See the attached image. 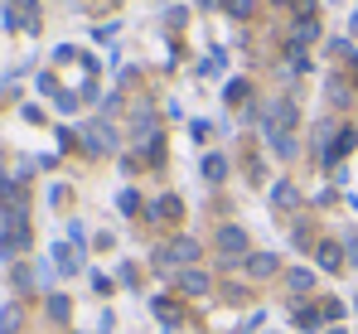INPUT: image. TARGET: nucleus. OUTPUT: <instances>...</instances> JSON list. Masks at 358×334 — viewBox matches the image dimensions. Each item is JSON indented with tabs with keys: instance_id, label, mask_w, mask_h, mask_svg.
<instances>
[{
	"instance_id": "nucleus-12",
	"label": "nucleus",
	"mask_w": 358,
	"mask_h": 334,
	"mask_svg": "<svg viewBox=\"0 0 358 334\" xmlns=\"http://www.w3.org/2000/svg\"><path fill=\"white\" fill-rule=\"evenodd\" d=\"M68 310H73L68 295H49V315H54V320H68Z\"/></svg>"
},
{
	"instance_id": "nucleus-10",
	"label": "nucleus",
	"mask_w": 358,
	"mask_h": 334,
	"mask_svg": "<svg viewBox=\"0 0 358 334\" xmlns=\"http://www.w3.org/2000/svg\"><path fill=\"white\" fill-rule=\"evenodd\" d=\"M54 262H59V272H78V257H73V247H68V242L54 247Z\"/></svg>"
},
{
	"instance_id": "nucleus-3",
	"label": "nucleus",
	"mask_w": 358,
	"mask_h": 334,
	"mask_svg": "<svg viewBox=\"0 0 358 334\" xmlns=\"http://www.w3.org/2000/svg\"><path fill=\"white\" fill-rule=\"evenodd\" d=\"M83 141H87V151H92V155H102V151H112V146H117V136H112V126H107V121H87Z\"/></svg>"
},
{
	"instance_id": "nucleus-19",
	"label": "nucleus",
	"mask_w": 358,
	"mask_h": 334,
	"mask_svg": "<svg viewBox=\"0 0 358 334\" xmlns=\"http://www.w3.org/2000/svg\"><path fill=\"white\" fill-rule=\"evenodd\" d=\"M349 257H354V267H358V237H354V242H349Z\"/></svg>"
},
{
	"instance_id": "nucleus-6",
	"label": "nucleus",
	"mask_w": 358,
	"mask_h": 334,
	"mask_svg": "<svg viewBox=\"0 0 358 334\" xmlns=\"http://www.w3.org/2000/svg\"><path fill=\"white\" fill-rule=\"evenodd\" d=\"M179 291H184V295H203V291H208V277H203V272H184V277H179Z\"/></svg>"
},
{
	"instance_id": "nucleus-17",
	"label": "nucleus",
	"mask_w": 358,
	"mask_h": 334,
	"mask_svg": "<svg viewBox=\"0 0 358 334\" xmlns=\"http://www.w3.org/2000/svg\"><path fill=\"white\" fill-rule=\"evenodd\" d=\"M296 15L300 20H315V0H296Z\"/></svg>"
},
{
	"instance_id": "nucleus-4",
	"label": "nucleus",
	"mask_w": 358,
	"mask_h": 334,
	"mask_svg": "<svg viewBox=\"0 0 358 334\" xmlns=\"http://www.w3.org/2000/svg\"><path fill=\"white\" fill-rule=\"evenodd\" d=\"M218 247H223V252H228V262H233V252H242V247H247L242 228H223V232H218Z\"/></svg>"
},
{
	"instance_id": "nucleus-18",
	"label": "nucleus",
	"mask_w": 358,
	"mask_h": 334,
	"mask_svg": "<svg viewBox=\"0 0 358 334\" xmlns=\"http://www.w3.org/2000/svg\"><path fill=\"white\" fill-rule=\"evenodd\" d=\"M247 97V83H228V102H242Z\"/></svg>"
},
{
	"instance_id": "nucleus-16",
	"label": "nucleus",
	"mask_w": 358,
	"mask_h": 334,
	"mask_svg": "<svg viewBox=\"0 0 358 334\" xmlns=\"http://www.w3.org/2000/svg\"><path fill=\"white\" fill-rule=\"evenodd\" d=\"M136 209H141V199H136V194L126 189V194H121V214H136Z\"/></svg>"
},
{
	"instance_id": "nucleus-1",
	"label": "nucleus",
	"mask_w": 358,
	"mask_h": 334,
	"mask_svg": "<svg viewBox=\"0 0 358 334\" xmlns=\"http://www.w3.org/2000/svg\"><path fill=\"white\" fill-rule=\"evenodd\" d=\"M5 25L10 29H39V0H5Z\"/></svg>"
},
{
	"instance_id": "nucleus-20",
	"label": "nucleus",
	"mask_w": 358,
	"mask_h": 334,
	"mask_svg": "<svg viewBox=\"0 0 358 334\" xmlns=\"http://www.w3.org/2000/svg\"><path fill=\"white\" fill-rule=\"evenodd\" d=\"M354 34H358V10H354Z\"/></svg>"
},
{
	"instance_id": "nucleus-11",
	"label": "nucleus",
	"mask_w": 358,
	"mask_h": 334,
	"mask_svg": "<svg viewBox=\"0 0 358 334\" xmlns=\"http://www.w3.org/2000/svg\"><path fill=\"white\" fill-rule=\"evenodd\" d=\"M203 174H208V179H223V174H228V160H223V155H208V160H203Z\"/></svg>"
},
{
	"instance_id": "nucleus-15",
	"label": "nucleus",
	"mask_w": 358,
	"mask_h": 334,
	"mask_svg": "<svg viewBox=\"0 0 358 334\" xmlns=\"http://www.w3.org/2000/svg\"><path fill=\"white\" fill-rule=\"evenodd\" d=\"M276 204H286V209H291V204H296V189H291V184H276Z\"/></svg>"
},
{
	"instance_id": "nucleus-14",
	"label": "nucleus",
	"mask_w": 358,
	"mask_h": 334,
	"mask_svg": "<svg viewBox=\"0 0 358 334\" xmlns=\"http://www.w3.org/2000/svg\"><path fill=\"white\" fill-rule=\"evenodd\" d=\"M15 286L29 291V286H34V272H29V267H15Z\"/></svg>"
},
{
	"instance_id": "nucleus-7",
	"label": "nucleus",
	"mask_w": 358,
	"mask_h": 334,
	"mask_svg": "<svg viewBox=\"0 0 358 334\" xmlns=\"http://www.w3.org/2000/svg\"><path fill=\"white\" fill-rule=\"evenodd\" d=\"M247 272H252V277H271V272H276V257H271V252H257V257H247Z\"/></svg>"
},
{
	"instance_id": "nucleus-21",
	"label": "nucleus",
	"mask_w": 358,
	"mask_h": 334,
	"mask_svg": "<svg viewBox=\"0 0 358 334\" xmlns=\"http://www.w3.org/2000/svg\"><path fill=\"white\" fill-rule=\"evenodd\" d=\"M276 5H286V0H276Z\"/></svg>"
},
{
	"instance_id": "nucleus-13",
	"label": "nucleus",
	"mask_w": 358,
	"mask_h": 334,
	"mask_svg": "<svg viewBox=\"0 0 358 334\" xmlns=\"http://www.w3.org/2000/svg\"><path fill=\"white\" fill-rule=\"evenodd\" d=\"M310 286H315L310 272H291V291H310Z\"/></svg>"
},
{
	"instance_id": "nucleus-5",
	"label": "nucleus",
	"mask_w": 358,
	"mask_h": 334,
	"mask_svg": "<svg viewBox=\"0 0 358 334\" xmlns=\"http://www.w3.org/2000/svg\"><path fill=\"white\" fill-rule=\"evenodd\" d=\"M20 325H24V310L20 305H5L0 310V334H20Z\"/></svg>"
},
{
	"instance_id": "nucleus-2",
	"label": "nucleus",
	"mask_w": 358,
	"mask_h": 334,
	"mask_svg": "<svg viewBox=\"0 0 358 334\" xmlns=\"http://www.w3.org/2000/svg\"><path fill=\"white\" fill-rule=\"evenodd\" d=\"M194 257H199V242L194 237H175L170 247L155 252V267H175V262H194Z\"/></svg>"
},
{
	"instance_id": "nucleus-9",
	"label": "nucleus",
	"mask_w": 358,
	"mask_h": 334,
	"mask_svg": "<svg viewBox=\"0 0 358 334\" xmlns=\"http://www.w3.org/2000/svg\"><path fill=\"white\" fill-rule=\"evenodd\" d=\"M320 267H324V272H339V267H344V252H339L334 242H324V247H320Z\"/></svg>"
},
{
	"instance_id": "nucleus-8",
	"label": "nucleus",
	"mask_w": 358,
	"mask_h": 334,
	"mask_svg": "<svg viewBox=\"0 0 358 334\" xmlns=\"http://www.w3.org/2000/svg\"><path fill=\"white\" fill-rule=\"evenodd\" d=\"M150 218H179V199H175V194L155 199V204H150Z\"/></svg>"
}]
</instances>
